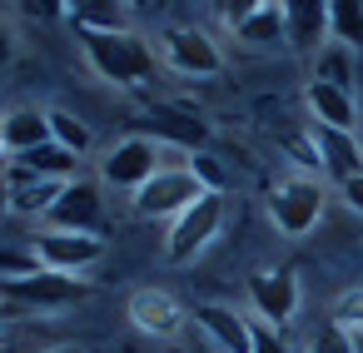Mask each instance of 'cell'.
<instances>
[{"label":"cell","mask_w":363,"mask_h":353,"mask_svg":"<svg viewBox=\"0 0 363 353\" xmlns=\"http://www.w3.org/2000/svg\"><path fill=\"white\" fill-rule=\"evenodd\" d=\"M338 189H343V199H348V209H353V214H363V174H353V179H343Z\"/></svg>","instance_id":"cell-31"},{"label":"cell","mask_w":363,"mask_h":353,"mask_svg":"<svg viewBox=\"0 0 363 353\" xmlns=\"http://www.w3.org/2000/svg\"><path fill=\"white\" fill-rule=\"evenodd\" d=\"M353 353H363V333H353Z\"/></svg>","instance_id":"cell-35"},{"label":"cell","mask_w":363,"mask_h":353,"mask_svg":"<svg viewBox=\"0 0 363 353\" xmlns=\"http://www.w3.org/2000/svg\"><path fill=\"white\" fill-rule=\"evenodd\" d=\"M219 16L244 45H279L284 40V6H274V0H244V6H224Z\"/></svg>","instance_id":"cell-12"},{"label":"cell","mask_w":363,"mask_h":353,"mask_svg":"<svg viewBox=\"0 0 363 353\" xmlns=\"http://www.w3.org/2000/svg\"><path fill=\"white\" fill-rule=\"evenodd\" d=\"M254 353H289V343L279 338V328H269V323H254Z\"/></svg>","instance_id":"cell-29"},{"label":"cell","mask_w":363,"mask_h":353,"mask_svg":"<svg viewBox=\"0 0 363 353\" xmlns=\"http://www.w3.org/2000/svg\"><path fill=\"white\" fill-rule=\"evenodd\" d=\"M130 323L140 333H150V338H174L179 323H184V308L164 288H135L130 293Z\"/></svg>","instance_id":"cell-13"},{"label":"cell","mask_w":363,"mask_h":353,"mask_svg":"<svg viewBox=\"0 0 363 353\" xmlns=\"http://www.w3.org/2000/svg\"><path fill=\"white\" fill-rule=\"evenodd\" d=\"M140 130H145V140L174 145V150H204L209 145V125L194 110H184V105H150Z\"/></svg>","instance_id":"cell-10"},{"label":"cell","mask_w":363,"mask_h":353,"mask_svg":"<svg viewBox=\"0 0 363 353\" xmlns=\"http://www.w3.org/2000/svg\"><path fill=\"white\" fill-rule=\"evenodd\" d=\"M0 155H6V140H0ZM0 174H6V159H0Z\"/></svg>","instance_id":"cell-36"},{"label":"cell","mask_w":363,"mask_h":353,"mask_svg":"<svg viewBox=\"0 0 363 353\" xmlns=\"http://www.w3.org/2000/svg\"><path fill=\"white\" fill-rule=\"evenodd\" d=\"M219 224H224V194H204L199 204H189V209L169 224V239H164L169 264H189L194 254H204L209 239L219 234Z\"/></svg>","instance_id":"cell-3"},{"label":"cell","mask_w":363,"mask_h":353,"mask_svg":"<svg viewBox=\"0 0 363 353\" xmlns=\"http://www.w3.org/2000/svg\"><path fill=\"white\" fill-rule=\"evenodd\" d=\"M80 50L90 60V70L110 85H145L155 75V50L135 35V30H80Z\"/></svg>","instance_id":"cell-1"},{"label":"cell","mask_w":363,"mask_h":353,"mask_svg":"<svg viewBox=\"0 0 363 353\" xmlns=\"http://www.w3.org/2000/svg\"><path fill=\"white\" fill-rule=\"evenodd\" d=\"M11 55H16V35L0 26V65H11Z\"/></svg>","instance_id":"cell-32"},{"label":"cell","mask_w":363,"mask_h":353,"mask_svg":"<svg viewBox=\"0 0 363 353\" xmlns=\"http://www.w3.org/2000/svg\"><path fill=\"white\" fill-rule=\"evenodd\" d=\"M348 55L353 50H343V45H328L323 55H318V75L313 80H328V85H338V90H353L348 80H353V70H348Z\"/></svg>","instance_id":"cell-24"},{"label":"cell","mask_w":363,"mask_h":353,"mask_svg":"<svg viewBox=\"0 0 363 353\" xmlns=\"http://www.w3.org/2000/svg\"><path fill=\"white\" fill-rule=\"evenodd\" d=\"M323 40H328V6H318V0H289L284 6V45L318 50Z\"/></svg>","instance_id":"cell-18"},{"label":"cell","mask_w":363,"mask_h":353,"mask_svg":"<svg viewBox=\"0 0 363 353\" xmlns=\"http://www.w3.org/2000/svg\"><path fill=\"white\" fill-rule=\"evenodd\" d=\"M45 115H50V140L60 150H70V155H85L90 150V125L85 120H75L70 110H45Z\"/></svg>","instance_id":"cell-22"},{"label":"cell","mask_w":363,"mask_h":353,"mask_svg":"<svg viewBox=\"0 0 363 353\" xmlns=\"http://www.w3.org/2000/svg\"><path fill=\"white\" fill-rule=\"evenodd\" d=\"M194 323H199L224 353H254V323H249L239 308H229V303H199V308H194Z\"/></svg>","instance_id":"cell-15"},{"label":"cell","mask_w":363,"mask_h":353,"mask_svg":"<svg viewBox=\"0 0 363 353\" xmlns=\"http://www.w3.org/2000/svg\"><path fill=\"white\" fill-rule=\"evenodd\" d=\"M0 140H6L11 159H21V155L50 145V115L45 110H11V115H0Z\"/></svg>","instance_id":"cell-19"},{"label":"cell","mask_w":363,"mask_h":353,"mask_svg":"<svg viewBox=\"0 0 363 353\" xmlns=\"http://www.w3.org/2000/svg\"><path fill=\"white\" fill-rule=\"evenodd\" d=\"M11 209V189H6V179H0V214Z\"/></svg>","instance_id":"cell-33"},{"label":"cell","mask_w":363,"mask_h":353,"mask_svg":"<svg viewBox=\"0 0 363 353\" xmlns=\"http://www.w3.org/2000/svg\"><path fill=\"white\" fill-rule=\"evenodd\" d=\"M308 140H313V150H318V164H323L338 184L353 179V174H363V150H358L353 135L328 130V125H308Z\"/></svg>","instance_id":"cell-16"},{"label":"cell","mask_w":363,"mask_h":353,"mask_svg":"<svg viewBox=\"0 0 363 353\" xmlns=\"http://www.w3.org/2000/svg\"><path fill=\"white\" fill-rule=\"evenodd\" d=\"M204 199V184L189 174V169H174V164H164L140 194H135V214H145V219H160V214H169V219H179L189 204H199Z\"/></svg>","instance_id":"cell-7"},{"label":"cell","mask_w":363,"mask_h":353,"mask_svg":"<svg viewBox=\"0 0 363 353\" xmlns=\"http://www.w3.org/2000/svg\"><path fill=\"white\" fill-rule=\"evenodd\" d=\"M333 323L348 333H363V288H348L333 298Z\"/></svg>","instance_id":"cell-26"},{"label":"cell","mask_w":363,"mask_h":353,"mask_svg":"<svg viewBox=\"0 0 363 353\" xmlns=\"http://www.w3.org/2000/svg\"><path fill=\"white\" fill-rule=\"evenodd\" d=\"M303 100H308V110H313V125H328V130L353 135V125H358V100H353V90H338V85H328V80H308Z\"/></svg>","instance_id":"cell-17"},{"label":"cell","mask_w":363,"mask_h":353,"mask_svg":"<svg viewBox=\"0 0 363 353\" xmlns=\"http://www.w3.org/2000/svg\"><path fill=\"white\" fill-rule=\"evenodd\" d=\"M249 303H254L259 323L284 328L298 313V274L294 269H259V274H249Z\"/></svg>","instance_id":"cell-9"},{"label":"cell","mask_w":363,"mask_h":353,"mask_svg":"<svg viewBox=\"0 0 363 353\" xmlns=\"http://www.w3.org/2000/svg\"><path fill=\"white\" fill-rule=\"evenodd\" d=\"M45 264H40V254L35 249H0V279H30V274H40Z\"/></svg>","instance_id":"cell-25"},{"label":"cell","mask_w":363,"mask_h":353,"mask_svg":"<svg viewBox=\"0 0 363 353\" xmlns=\"http://www.w3.org/2000/svg\"><path fill=\"white\" fill-rule=\"evenodd\" d=\"M0 179H6V189H11V214H26V219H45L50 209H55V199H60V179H35V174H26L21 164H11L6 159V174H0Z\"/></svg>","instance_id":"cell-14"},{"label":"cell","mask_w":363,"mask_h":353,"mask_svg":"<svg viewBox=\"0 0 363 353\" xmlns=\"http://www.w3.org/2000/svg\"><path fill=\"white\" fill-rule=\"evenodd\" d=\"M289 155H294L303 169H323V164H318V150H313V140H289Z\"/></svg>","instance_id":"cell-30"},{"label":"cell","mask_w":363,"mask_h":353,"mask_svg":"<svg viewBox=\"0 0 363 353\" xmlns=\"http://www.w3.org/2000/svg\"><path fill=\"white\" fill-rule=\"evenodd\" d=\"M189 174L204 184V194H224V184H229V174H224L209 155H194V159H189Z\"/></svg>","instance_id":"cell-28"},{"label":"cell","mask_w":363,"mask_h":353,"mask_svg":"<svg viewBox=\"0 0 363 353\" xmlns=\"http://www.w3.org/2000/svg\"><path fill=\"white\" fill-rule=\"evenodd\" d=\"M160 50H164L169 70L194 75V80H204V75H219V70H224L219 45H214L199 26H169V30L160 35Z\"/></svg>","instance_id":"cell-8"},{"label":"cell","mask_w":363,"mask_h":353,"mask_svg":"<svg viewBox=\"0 0 363 353\" xmlns=\"http://www.w3.org/2000/svg\"><path fill=\"white\" fill-rule=\"evenodd\" d=\"M70 21H75L80 30H100V35L125 30V11H120V6H75Z\"/></svg>","instance_id":"cell-23"},{"label":"cell","mask_w":363,"mask_h":353,"mask_svg":"<svg viewBox=\"0 0 363 353\" xmlns=\"http://www.w3.org/2000/svg\"><path fill=\"white\" fill-rule=\"evenodd\" d=\"M164 150L155 145V140H145V135H130V140H120L110 155H105V164H100V174H105V184H115V189H145L164 164Z\"/></svg>","instance_id":"cell-6"},{"label":"cell","mask_w":363,"mask_h":353,"mask_svg":"<svg viewBox=\"0 0 363 353\" xmlns=\"http://www.w3.org/2000/svg\"><path fill=\"white\" fill-rule=\"evenodd\" d=\"M100 189L90 179H70L55 199V209L45 214V229H65V234H100Z\"/></svg>","instance_id":"cell-11"},{"label":"cell","mask_w":363,"mask_h":353,"mask_svg":"<svg viewBox=\"0 0 363 353\" xmlns=\"http://www.w3.org/2000/svg\"><path fill=\"white\" fill-rule=\"evenodd\" d=\"M90 293V279H75V274H55V269H40L30 279H0V298L11 303H26V308H70Z\"/></svg>","instance_id":"cell-4"},{"label":"cell","mask_w":363,"mask_h":353,"mask_svg":"<svg viewBox=\"0 0 363 353\" xmlns=\"http://www.w3.org/2000/svg\"><path fill=\"white\" fill-rule=\"evenodd\" d=\"M328 40L343 50H363V6L358 0H333L328 6Z\"/></svg>","instance_id":"cell-21"},{"label":"cell","mask_w":363,"mask_h":353,"mask_svg":"<svg viewBox=\"0 0 363 353\" xmlns=\"http://www.w3.org/2000/svg\"><path fill=\"white\" fill-rule=\"evenodd\" d=\"M45 353H80V348H70V343H60V348H45Z\"/></svg>","instance_id":"cell-34"},{"label":"cell","mask_w":363,"mask_h":353,"mask_svg":"<svg viewBox=\"0 0 363 353\" xmlns=\"http://www.w3.org/2000/svg\"><path fill=\"white\" fill-rule=\"evenodd\" d=\"M11 164H21V169H26V174H35V179H60V184L80 179V174H75L80 155L60 150L55 140H50V145H40V150H30V155H21V159H11Z\"/></svg>","instance_id":"cell-20"},{"label":"cell","mask_w":363,"mask_h":353,"mask_svg":"<svg viewBox=\"0 0 363 353\" xmlns=\"http://www.w3.org/2000/svg\"><path fill=\"white\" fill-rule=\"evenodd\" d=\"M0 318H6V308H0Z\"/></svg>","instance_id":"cell-37"},{"label":"cell","mask_w":363,"mask_h":353,"mask_svg":"<svg viewBox=\"0 0 363 353\" xmlns=\"http://www.w3.org/2000/svg\"><path fill=\"white\" fill-rule=\"evenodd\" d=\"M269 219L279 234L289 239H303L318 219H323V184L308 179V174H289L269 189Z\"/></svg>","instance_id":"cell-2"},{"label":"cell","mask_w":363,"mask_h":353,"mask_svg":"<svg viewBox=\"0 0 363 353\" xmlns=\"http://www.w3.org/2000/svg\"><path fill=\"white\" fill-rule=\"evenodd\" d=\"M30 249L40 254L45 269H55V274H75V279L105 259V239H100V234H65V229H35Z\"/></svg>","instance_id":"cell-5"},{"label":"cell","mask_w":363,"mask_h":353,"mask_svg":"<svg viewBox=\"0 0 363 353\" xmlns=\"http://www.w3.org/2000/svg\"><path fill=\"white\" fill-rule=\"evenodd\" d=\"M308 353H353V333L338 328V323H323V328L308 338Z\"/></svg>","instance_id":"cell-27"}]
</instances>
